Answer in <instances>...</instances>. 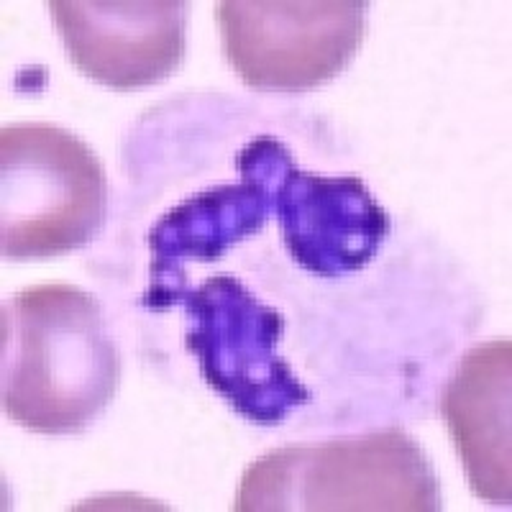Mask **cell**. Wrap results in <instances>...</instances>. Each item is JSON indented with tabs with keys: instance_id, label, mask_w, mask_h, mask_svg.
Masks as SVG:
<instances>
[{
	"instance_id": "cell-3",
	"label": "cell",
	"mask_w": 512,
	"mask_h": 512,
	"mask_svg": "<svg viewBox=\"0 0 512 512\" xmlns=\"http://www.w3.org/2000/svg\"><path fill=\"white\" fill-rule=\"evenodd\" d=\"M277 484L256 510H436L425 456L400 431L346 438L256 461L241 489Z\"/></svg>"
},
{
	"instance_id": "cell-5",
	"label": "cell",
	"mask_w": 512,
	"mask_h": 512,
	"mask_svg": "<svg viewBox=\"0 0 512 512\" xmlns=\"http://www.w3.org/2000/svg\"><path fill=\"white\" fill-rule=\"evenodd\" d=\"M49 11L77 67L105 85L162 80L185 49L182 3H49Z\"/></svg>"
},
{
	"instance_id": "cell-2",
	"label": "cell",
	"mask_w": 512,
	"mask_h": 512,
	"mask_svg": "<svg viewBox=\"0 0 512 512\" xmlns=\"http://www.w3.org/2000/svg\"><path fill=\"white\" fill-rule=\"evenodd\" d=\"M105 182L75 136L54 126L3 131V254L39 259L75 249L98 231Z\"/></svg>"
},
{
	"instance_id": "cell-6",
	"label": "cell",
	"mask_w": 512,
	"mask_h": 512,
	"mask_svg": "<svg viewBox=\"0 0 512 512\" xmlns=\"http://www.w3.org/2000/svg\"><path fill=\"white\" fill-rule=\"evenodd\" d=\"M443 415L474 492L510 502V341L464 356L443 395Z\"/></svg>"
},
{
	"instance_id": "cell-1",
	"label": "cell",
	"mask_w": 512,
	"mask_h": 512,
	"mask_svg": "<svg viewBox=\"0 0 512 512\" xmlns=\"http://www.w3.org/2000/svg\"><path fill=\"white\" fill-rule=\"evenodd\" d=\"M16 354L6 359V410L41 433L80 431L116 390L118 361L90 295L34 287L13 303Z\"/></svg>"
},
{
	"instance_id": "cell-7",
	"label": "cell",
	"mask_w": 512,
	"mask_h": 512,
	"mask_svg": "<svg viewBox=\"0 0 512 512\" xmlns=\"http://www.w3.org/2000/svg\"><path fill=\"white\" fill-rule=\"evenodd\" d=\"M285 239L295 259L323 272L328 226L336 228L349 269L361 267L387 231L382 208L356 177L323 180L292 169L282 182Z\"/></svg>"
},
{
	"instance_id": "cell-4",
	"label": "cell",
	"mask_w": 512,
	"mask_h": 512,
	"mask_svg": "<svg viewBox=\"0 0 512 512\" xmlns=\"http://www.w3.org/2000/svg\"><path fill=\"white\" fill-rule=\"evenodd\" d=\"M364 3H292L287 34L282 3H221L223 44L241 77L287 44L264 88H313L331 80L361 41Z\"/></svg>"
}]
</instances>
